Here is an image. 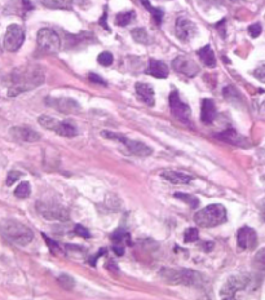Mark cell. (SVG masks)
Instances as JSON below:
<instances>
[{
    "instance_id": "obj_1",
    "label": "cell",
    "mask_w": 265,
    "mask_h": 300,
    "mask_svg": "<svg viewBox=\"0 0 265 300\" xmlns=\"http://www.w3.org/2000/svg\"><path fill=\"white\" fill-rule=\"evenodd\" d=\"M12 84L8 90V96L16 97L22 92L30 91L44 82V74L39 67L18 69L12 74Z\"/></svg>"
},
{
    "instance_id": "obj_2",
    "label": "cell",
    "mask_w": 265,
    "mask_h": 300,
    "mask_svg": "<svg viewBox=\"0 0 265 300\" xmlns=\"http://www.w3.org/2000/svg\"><path fill=\"white\" fill-rule=\"evenodd\" d=\"M0 231L13 243L18 246H26L34 240V233L30 228L16 220H5L0 225Z\"/></svg>"
},
{
    "instance_id": "obj_3",
    "label": "cell",
    "mask_w": 265,
    "mask_h": 300,
    "mask_svg": "<svg viewBox=\"0 0 265 300\" xmlns=\"http://www.w3.org/2000/svg\"><path fill=\"white\" fill-rule=\"evenodd\" d=\"M194 221L201 228L216 227L227 221V209L220 203L209 205L196 213Z\"/></svg>"
},
{
    "instance_id": "obj_4",
    "label": "cell",
    "mask_w": 265,
    "mask_h": 300,
    "mask_svg": "<svg viewBox=\"0 0 265 300\" xmlns=\"http://www.w3.org/2000/svg\"><path fill=\"white\" fill-rule=\"evenodd\" d=\"M161 274L166 281L175 285H185V286H198L203 281L201 273L194 272L192 269L185 268H163Z\"/></svg>"
},
{
    "instance_id": "obj_5",
    "label": "cell",
    "mask_w": 265,
    "mask_h": 300,
    "mask_svg": "<svg viewBox=\"0 0 265 300\" xmlns=\"http://www.w3.org/2000/svg\"><path fill=\"white\" fill-rule=\"evenodd\" d=\"M39 124L44 128L53 131L55 133L63 137H75L78 135V128L71 120L59 122L56 118L49 116H40L38 119Z\"/></svg>"
},
{
    "instance_id": "obj_6",
    "label": "cell",
    "mask_w": 265,
    "mask_h": 300,
    "mask_svg": "<svg viewBox=\"0 0 265 300\" xmlns=\"http://www.w3.org/2000/svg\"><path fill=\"white\" fill-rule=\"evenodd\" d=\"M101 135L104 137H108V139L117 140V141L123 143L127 147V149L129 150V153L135 154L137 157H149V155L153 154V149L151 148L147 147V144L141 143V141H137V140L127 139L126 136H122V135L113 132H102Z\"/></svg>"
},
{
    "instance_id": "obj_7",
    "label": "cell",
    "mask_w": 265,
    "mask_h": 300,
    "mask_svg": "<svg viewBox=\"0 0 265 300\" xmlns=\"http://www.w3.org/2000/svg\"><path fill=\"white\" fill-rule=\"evenodd\" d=\"M25 40V31L20 25L12 24L8 26L7 32L4 35V48L9 52H16L21 48Z\"/></svg>"
},
{
    "instance_id": "obj_8",
    "label": "cell",
    "mask_w": 265,
    "mask_h": 300,
    "mask_svg": "<svg viewBox=\"0 0 265 300\" xmlns=\"http://www.w3.org/2000/svg\"><path fill=\"white\" fill-rule=\"evenodd\" d=\"M38 44L47 53H57L61 48V39L51 29H42L38 32Z\"/></svg>"
},
{
    "instance_id": "obj_9",
    "label": "cell",
    "mask_w": 265,
    "mask_h": 300,
    "mask_svg": "<svg viewBox=\"0 0 265 300\" xmlns=\"http://www.w3.org/2000/svg\"><path fill=\"white\" fill-rule=\"evenodd\" d=\"M248 277L246 276H232L227 279L224 286L220 290V297L223 299H233L236 294L241 290L246 289L248 285Z\"/></svg>"
},
{
    "instance_id": "obj_10",
    "label": "cell",
    "mask_w": 265,
    "mask_h": 300,
    "mask_svg": "<svg viewBox=\"0 0 265 300\" xmlns=\"http://www.w3.org/2000/svg\"><path fill=\"white\" fill-rule=\"evenodd\" d=\"M39 213L43 215L47 220H59V221H65L69 219V213L62 206L56 205V203L49 202H38Z\"/></svg>"
},
{
    "instance_id": "obj_11",
    "label": "cell",
    "mask_w": 265,
    "mask_h": 300,
    "mask_svg": "<svg viewBox=\"0 0 265 300\" xmlns=\"http://www.w3.org/2000/svg\"><path fill=\"white\" fill-rule=\"evenodd\" d=\"M170 108H171V113L176 118H178L181 122L189 123L190 119V108L188 104H185L180 98V94L177 91L171 92L170 94Z\"/></svg>"
},
{
    "instance_id": "obj_12",
    "label": "cell",
    "mask_w": 265,
    "mask_h": 300,
    "mask_svg": "<svg viewBox=\"0 0 265 300\" xmlns=\"http://www.w3.org/2000/svg\"><path fill=\"white\" fill-rule=\"evenodd\" d=\"M175 32L181 42L186 43L196 36L197 26L194 22H192L188 18L180 17L176 22V26H175Z\"/></svg>"
},
{
    "instance_id": "obj_13",
    "label": "cell",
    "mask_w": 265,
    "mask_h": 300,
    "mask_svg": "<svg viewBox=\"0 0 265 300\" xmlns=\"http://www.w3.org/2000/svg\"><path fill=\"white\" fill-rule=\"evenodd\" d=\"M47 105L66 114H78L81 112V106L73 98H47Z\"/></svg>"
},
{
    "instance_id": "obj_14",
    "label": "cell",
    "mask_w": 265,
    "mask_h": 300,
    "mask_svg": "<svg viewBox=\"0 0 265 300\" xmlns=\"http://www.w3.org/2000/svg\"><path fill=\"white\" fill-rule=\"evenodd\" d=\"M172 66L174 69L180 74H184L186 77L192 78L197 75L199 71V67L193 60L185 56H178L172 61Z\"/></svg>"
},
{
    "instance_id": "obj_15",
    "label": "cell",
    "mask_w": 265,
    "mask_h": 300,
    "mask_svg": "<svg viewBox=\"0 0 265 300\" xmlns=\"http://www.w3.org/2000/svg\"><path fill=\"white\" fill-rule=\"evenodd\" d=\"M237 241L242 250H254L258 244V236L252 228L242 227L237 233Z\"/></svg>"
},
{
    "instance_id": "obj_16",
    "label": "cell",
    "mask_w": 265,
    "mask_h": 300,
    "mask_svg": "<svg viewBox=\"0 0 265 300\" xmlns=\"http://www.w3.org/2000/svg\"><path fill=\"white\" fill-rule=\"evenodd\" d=\"M11 136L18 141H25V143H35L42 139L40 133L34 131L32 128L28 127H13L11 129Z\"/></svg>"
},
{
    "instance_id": "obj_17",
    "label": "cell",
    "mask_w": 265,
    "mask_h": 300,
    "mask_svg": "<svg viewBox=\"0 0 265 300\" xmlns=\"http://www.w3.org/2000/svg\"><path fill=\"white\" fill-rule=\"evenodd\" d=\"M216 117V106L211 98H205L201 105V120L205 124H211Z\"/></svg>"
},
{
    "instance_id": "obj_18",
    "label": "cell",
    "mask_w": 265,
    "mask_h": 300,
    "mask_svg": "<svg viewBox=\"0 0 265 300\" xmlns=\"http://www.w3.org/2000/svg\"><path fill=\"white\" fill-rule=\"evenodd\" d=\"M136 93L137 97L143 102H145L149 106H154L155 98H154V88L147 83H136Z\"/></svg>"
},
{
    "instance_id": "obj_19",
    "label": "cell",
    "mask_w": 265,
    "mask_h": 300,
    "mask_svg": "<svg viewBox=\"0 0 265 300\" xmlns=\"http://www.w3.org/2000/svg\"><path fill=\"white\" fill-rule=\"evenodd\" d=\"M216 137L220 140H223V141H225V143L228 144L237 145V147H246V145H247V144H246L247 140L244 139L243 136H241L237 131H234L233 128H229L227 129V131H224V132L217 133Z\"/></svg>"
},
{
    "instance_id": "obj_20",
    "label": "cell",
    "mask_w": 265,
    "mask_h": 300,
    "mask_svg": "<svg viewBox=\"0 0 265 300\" xmlns=\"http://www.w3.org/2000/svg\"><path fill=\"white\" fill-rule=\"evenodd\" d=\"M161 176L166 179L167 181L171 182V184H177V185L189 184L193 179L190 175H186L184 174V172L172 171V170H166V171L162 172Z\"/></svg>"
},
{
    "instance_id": "obj_21",
    "label": "cell",
    "mask_w": 265,
    "mask_h": 300,
    "mask_svg": "<svg viewBox=\"0 0 265 300\" xmlns=\"http://www.w3.org/2000/svg\"><path fill=\"white\" fill-rule=\"evenodd\" d=\"M147 73L149 75L154 78H158V79H164V78L168 77V67L167 65L162 61H158V60H150L149 67H147Z\"/></svg>"
},
{
    "instance_id": "obj_22",
    "label": "cell",
    "mask_w": 265,
    "mask_h": 300,
    "mask_svg": "<svg viewBox=\"0 0 265 300\" xmlns=\"http://www.w3.org/2000/svg\"><path fill=\"white\" fill-rule=\"evenodd\" d=\"M198 56L203 65H206L207 67H215L216 66V57L213 53L211 46H205L198 51Z\"/></svg>"
},
{
    "instance_id": "obj_23",
    "label": "cell",
    "mask_w": 265,
    "mask_h": 300,
    "mask_svg": "<svg viewBox=\"0 0 265 300\" xmlns=\"http://www.w3.org/2000/svg\"><path fill=\"white\" fill-rule=\"evenodd\" d=\"M131 34H132L133 40L137 43H140V44H149L150 43V36L145 29H143V28L133 29Z\"/></svg>"
},
{
    "instance_id": "obj_24",
    "label": "cell",
    "mask_w": 265,
    "mask_h": 300,
    "mask_svg": "<svg viewBox=\"0 0 265 300\" xmlns=\"http://www.w3.org/2000/svg\"><path fill=\"white\" fill-rule=\"evenodd\" d=\"M140 1H141V4H143L144 7L147 8V11H150V13H151V16H153L155 24L159 26V25L162 24V20H163V12H162L161 9H158V8L151 7L149 3V0H140Z\"/></svg>"
},
{
    "instance_id": "obj_25",
    "label": "cell",
    "mask_w": 265,
    "mask_h": 300,
    "mask_svg": "<svg viewBox=\"0 0 265 300\" xmlns=\"http://www.w3.org/2000/svg\"><path fill=\"white\" fill-rule=\"evenodd\" d=\"M136 14L135 12H123V13H118L116 16V24L118 26H127L132 22V20H135Z\"/></svg>"
},
{
    "instance_id": "obj_26",
    "label": "cell",
    "mask_w": 265,
    "mask_h": 300,
    "mask_svg": "<svg viewBox=\"0 0 265 300\" xmlns=\"http://www.w3.org/2000/svg\"><path fill=\"white\" fill-rule=\"evenodd\" d=\"M30 194H31V186L28 181H22L14 190V196L20 199L28 198V197H30Z\"/></svg>"
},
{
    "instance_id": "obj_27",
    "label": "cell",
    "mask_w": 265,
    "mask_h": 300,
    "mask_svg": "<svg viewBox=\"0 0 265 300\" xmlns=\"http://www.w3.org/2000/svg\"><path fill=\"white\" fill-rule=\"evenodd\" d=\"M43 4L48 8L69 9L71 7V0H43Z\"/></svg>"
},
{
    "instance_id": "obj_28",
    "label": "cell",
    "mask_w": 265,
    "mask_h": 300,
    "mask_svg": "<svg viewBox=\"0 0 265 300\" xmlns=\"http://www.w3.org/2000/svg\"><path fill=\"white\" fill-rule=\"evenodd\" d=\"M112 241L114 243V246H123L124 241H127L129 243V236L127 232L118 229V231H116L112 234Z\"/></svg>"
},
{
    "instance_id": "obj_29",
    "label": "cell",
    "mask_w": 265,
    "mask_h": 300,
    "mask_svg": "<svg viewBox=\"0 0 265 300\" xmlns=\"http://www.w3.org/2000/svg\"><path fill=\"white\" fill-rule=\"evenodd\" d=\"M198 238H199V234L196 228H189L188 231L185 232L184 234V241L186 242V243H192V242L198 241Z\"/></svg>"
},
{
    "instance_id": "obj_30",
    "label": "cell",
    "mask_w": 265,
    "mask_h": 300,
    "mask_svg": "<svg viewBox=\"0 0 265 300\" xmlns=\"http://www.w3.org/2000/svg\"><path fill=\"white\" fill-rule=\"evenodd\" d=\"M97 61L100 65H102V66H110L113 63V61H114V59H113V55L110 52H102L98 55Z\"/></svg>"
},
{
    "instance_id": "obj_31",
    "label": "cell",
    "mask_w": 265,
    "mask_h": 300,
    "mask_svg": "<svg viewBox=\"0 0 265 300\" xmlns=\"http://www.w3.org/2000/svg\"><path fill=\"white\" fill-rule=\"evenodd\" d=\"M175 198H181L184 199L185 202H188L190 206L194 209V207L198 206V198H196V197H192V196H189V194H175Z\"/></svg>"
},
{
    "instance_id": "obj_32",
    "label": "cell",
    "mask_w": 265,
    "mask_h": 300,
    "mask_svg": "<svg viewBox=\"0 0 265 300\" xmlns=\"http://www.w3.org/2000/svg\"><path fill=\"white\" fill-rule=\"evenodd\" d=\"M254 262L258 267H262V268H264L265 267V247L262 248V250H259L258 254L255 255Z\"/></svg>"
},
{
    "instance_id": "obj_33",
    "label": "cell",
    "mask_w": 265,
    "mask_h": 300,
    "mask_svg": "<svg viewBox=\"0 0 265 300\" xmlns=\"http://www.w3.org/2000/svg\"><path fill=\"white\" fill-rule=\"evenodd\" d=\"M59 281L65 289H73L74 287V279L67 276V274H62V276L59 278Z\"/></svg>"
},
{
    "instance_id": "obj_34",
    "label": "cell",
    "mask_w": 265,
    "mask_h": 300,
    "mask_svg": "<svg viewBox=\"0 0 265 300\" xmlns=\"http://www.w3.org/2000/svg\"><path fill=\"white\" fill-rule=\"evenodd\" d=\"M248 32L252 38H258L259 35L262 34V25L260 24H252L248 26Z\"/></svg>"
},
{
    "instance_id": "obj_35",
    "label": "cell",
    "mask_w": 265,
    "mask_h": 300,
    "mask_svg": "<svg viewBox=\"0 0 265 300\" xmlns=\"http://www.w3.org/2000/svg\"><path fill=\"white\" fill-rule=\"evenodd\" d=\"M21 176H22L21 172H18V171H11V172H9V175H8V178H7V185H8V186L13 185L14 182L17 181L18 179L21 178Z\"/></svg>"
},
{
    "instance_id": "obj_36",
    "label": "cell",
    "mask_w": 265,
    "mask_h": 300,
    "mask_svg": "<svg viewBox=\"0 0 265 300\" xmlns=\"http://www.w3.org/2000/svg\"><path fill=\"white\" fill-rule=\"evenodd\" d=\"M254 75H255V78H258L259 81L263 82V83H265V63L260 65L258 69L255 70Z\"/></svg>"
},
{
    "instance_id": "obj_37",
    "label": "cell",
    "mask_w": 265,
    "mask_h": 300,
    "mask_svg": "<svg viewBox=\"0 0 265 300\" xmlns=\"http://www.w3.org/2000/svg\"><path fill=\"white\" fill-rule=\"evenodd\" d=\"M43 237H44V240H46V242H47V244H48L49 250H51V251H52L53 254H56V252H59V250H61V248L59 247V244H57L56 242L52 241V240H49V238L47 237L46 234H43Z\"/></svg>"
},
{
    "instance_id": "obj_38",
    "label": "cell",
    "mask_w": 265,
    "mask_h": 300,
    "mask_svg": "<svg viewBox=\"0 0 265 300\" xmlns=\"http://www.w3.org/2000/svg\"><path fill=\"white\" fill-rule=\"evenodd\" d=\"M75 233H77L78 236H81V237H84V238L91 237L89 232H88L84 227H82V225H77V227H75Z\"/></svg>"
},
{
    "instance_id": "obj_39",
    "label": "cell",
    "mask_w": 265,
    "mask_h": 300,
    "mask_svg": "<svg viewBox=\"0 0 265 300\" xmlns=\"http://www.w3.org/2000/svg\"><path fill=\"white\" fill-rule=\"evenodd\" d=\"M201 3L206 7H215V5L223 4V0H201Z\"/></svg>"
},
{
    "instance_id": "obj_40",
    "label": "cell",
    "mask_w": 265,
    "mask_h": 300,
    "mask_svg": "<svg viewBox=\"0 0 265 300\" xmlns=\"http://www.w3.org/2000/svg\"><path fill=\"white\" fill-rule=\"evenodd\" d=\"M89 79H91L92 82H94V83L104 84V86H106V82H105L102 78L98 77V75H96V74H91V75H89Z\"/></svg>"
},
{
    "instance_id": "obj_41",
    "label": "cell",
    "mask_w": 265,
    "mask_h": 300,
    "mask_svg": "<svg viewBox=\"0 0 265 300\" xmlns=\"http://www.w3.org/2000/svg\"><path fill=\"white\" fill-rule=\"evenodd\" d=\"M224 24H225V21H224V20H223V21H220L219 24L216 25V29L220 31L221 36H223V38H225V30H224Z\"/></svg>"
},
{
    "instance_id": "obj_42",
    "label": "cell",
    "mask_w": 265,
    "mask_h": 300,
    "mask_svg": "<svg viewBox=\"0 0 265 300\" xmlns=\"http://www.w3.org/2000/svg\"><path fill=\"white\" fill-rule=\"evenodd\" d=\"M100 24H101L102 26H104V28L106 29V30H109L108 25H106V13H104V17H102L101 20H100Z\"/></svg>"
},
{
    "instance_id": "obj_43",
    "label": "cell",
    "mask_w": 265,
    "mask_h": 300,
    "mask_svg": "<svg viewBox=\"0 0 265 300\" xmlns=\"http://www.w3.org/2000/svg\"><path fill=\"white\" fill-rule=\"evenodd\" d=\"M262 217H263V220L265 221V202L263 203V206H262Z\"/></svg>"
},
{
    "instance_id": "obj_44",
    "label": "cell",
    "mask_w": 265,
    "mask_h": 300,
    "mask_svg": "<svg viewBox=\"0 0 265 300\" xmlns=\"http://www.w3.org/2000/svg\"><path fill=\"white\" fill-rule=\"evenodd\" d=\"M3 52V48H1V44H0V53Z\"/></svg>"
}]
</instances>
